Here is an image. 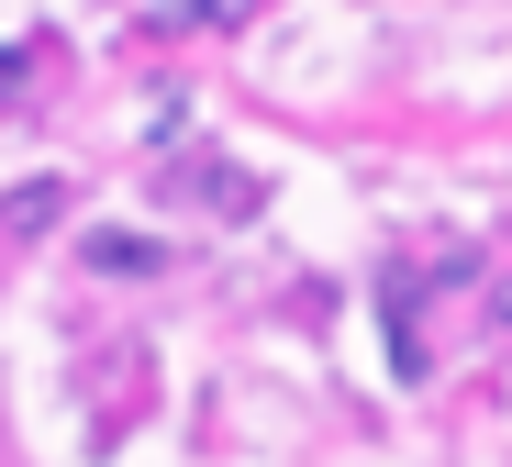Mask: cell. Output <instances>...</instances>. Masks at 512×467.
<instances>
[{
  "label": "cell",
  "instance_id": "cell-1",
  "mask_svg": "<svg viewBox=\"0 0 512 467\" xmlns=\"http://www.w3.org/2000/svg\"><path fill=\"white\" fill-rule=\"evenodd\" d=\"M167 190H179V201H190V190H201V201H212V212H223V223H245V212H256V201H268V178H245V167H234V156H190V167H167Z\"/></svg>",
  "mask_w": 512,
  "mask_h": 467
},
{
  "label": "cell",
  "instance_id": "cell-2",
  "mask_svg": "<svg viewBox=\"0 0 512 467\" xmlns=\"http://www.w3.org/2000/svg\"><path fill=\"white\" fill-rule=\"evenodd\" d=\"M78 267H90V278H156V267H167V245H156V234H123V223H90Z\"/></svg>",
  "mask_w": 512,
  "mask_h": 467
},
{
  "label": "cell",
  "instance_id": "cell-3",
  "mask_svg": "<svg viewBox=\"0 0 512 467\" xmlns=\"http://www.w3.org/2000/svg\"><path fill=\"white\" fill-rule=\"evenodd\" d=\"M56 212H67V190H56V178L12 190V201H0V245H34V234H56Z\"/></svg>",
  "mask_w": 512,
  "mask_h": 467
},
{
  "label": "cell",
  "instance_id": "cell-4",
  "mask_svg": "<svg viewBox=\"0 0 512 467\" xmlns=\"http://www.w3.org/2000/svg\"><path fill=\"white\" fill-rule=\"evenodd\" d=\"M256 12V0H167V12H156V34H234Z\"/></svg>",
  "mask_w": 512,
  "mask_h": 467
},
{
  "label": "cell",
  "instance_id": "cell-5",
  "mask_svg": "<svg viewBox=\"0 0 512 467\" xmlns=\"http://www.w3.org/2000/svg\"><path fill=\"white\" fill-rule=\"evenodd\" d=\"M23 67H34V45H0V101H23Z\"/></svg>",
  "mask_w": 512,
  "mask_h": 467
},
{
  "label": "cell",
  "instance_id": "cell-6",
  "mask_svg": "<svg viewBox=\"0 0 512 467\" xmlns=\"http://www.w3.org/2000/svg\"><path fill=\"white\" fill-rule=\"evenodd\" d=\"M490 312H501V334H512V278H501V301H490Z\"/></svg>",
  "mask_w": 512,
  "mask_h": 467
}]
</instances>
